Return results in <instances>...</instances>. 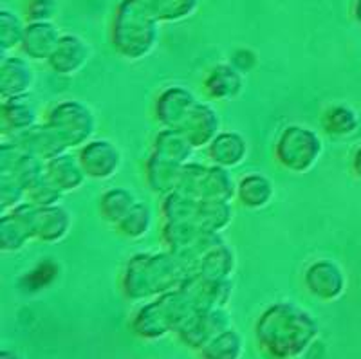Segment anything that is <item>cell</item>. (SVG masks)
<instances>
[{
    "mask_svg": "<svg viewBox=\"0 0 361 359\" xmlns=\"http://www.w3.org/2000/svg\"><path fill=\"white\" fill-rule=\"evenodd\" d=\"M63 197H66V193L60 192V190H58L53 183H49V181L45 179L44 176V179H40L35 184L33 188L27 190L25 202L37 206V208H49V206L62 205Z\"/></svg>",
    "mask_w": 361,
    "mask_h": 359,
    "instance_id": "d590c367",
    "label": "cell"
},
{
    "mask_svg": "<svg viewBox=\"0 0 361 359\" xmlns=\"http://www.w3.org/2000/svg\"><path fill=\"white\" fill-rule=\"evenodd\" d=\"M237 265L238 258L235 249L228 242H222L209 253H206L197 264L192 265V273L204 278V280L226 282V280H233L235 273H237Z\"/></svg>",
    "mask_w": 361,
    "mask_h": 359,
    "instance_id": "4316f807",
    "label": "cell"
},
{
    "mask_svg": "<svg viewBox=\"0 0 361 359\" xmlns=\"http://www.w3.org/2000/svg\"><path fill=\"white\" fill-rule=\"evenodd\" d=\"M204 152L208 163L235 170L246 163L247 155H250V143L243 132L222 128Z\"/></svg>",
    "mask_w": 361,
    "mask_h": 359,
    "instance_id": "44dd1931",
    "label": "cell"
},
{
    "mask_svg": "<svg viewBox=\"0 0 361 359\" xmlns=\"http://www.w3.org/2000/svg\"><path fill=\"white\" fill-rule=\"evenodd\" d=\"M276 186L262 171H246L237 179L235 200L250 212H262L275 200Z\"/></svg>",
    "mask_w": 361,
    "mask_h": 359,
    "instance_id": "603a6c76",
    "label": "cell"
},
{
    "mask_svg": "<svg viewBox=\"0 0 361 359\" xmlns=\"http://www.w3.org/2000/svg\"><path fill=\"white\" fill-rule=\"evenodd\" d=\"M62 35L63 33L54 22H27L24 42L20 47L22 54L31 61L47 63Z\"/></svg>",
    "mask_w": 361,
    "mask_h": 359,
    "instance_id": "d4e9b609",
    "label": "cell"
},
{
    "mask_svg": "<svg viewBox=\"0 0 361 359\" xmlns=\"http://www.w3.org/2000/svg\"><path fill=\"white\" fill-rule=\"evenodd\" d=\"M161 24L137 2L121 0L116 8L111 42L116 53L127 61H141L156 51Z\"/></svg>",
    "mask_w": 361,
    "mask_h": 359,
    "instance_id": "3957f363",
    "label": "cell"
},
{
    "mask_svg": "<svg viewBox=\"0 0 361 359\" xmlns=\"http://www.w3.org/2000/svg\"><path fill=\"white\" fill-rule=\"evenodd\" d=\"M0 359H22L17 351H9V348H2L0 351Z\"/></svg>",
    "mask_w": 361,
    "mask_h": 359,
    "instance_id": "f35d334b",
    "label": "cell"
},
{
    "mask_svg": "<svg viewBox=\"0 0 361 359\" xmlns=\"http://www.w3.org/2000/svg\"><path fill=\"white\" fill-rule=\"evenodd\" d=\"M180 287L188 293L193 309H195V312H199V310L230 307L231 298H233L235 282L233 280H226V282L204 280V278L197 276V274L190 273L186 282Z\"/></svg>",
    "mask_w": 361,
    "mask_h": 359,
    "instance_id": "e0dca14e",
    "label": "cell"
},
{
    "mask_svg": "<svg viewBox=\"0 0 361 359\" xmlns=\"http://www.w3.org/2000/svg\"><path fill=\"white\" fill-rule=\"evenodd\" d=\"M176 192L201 200L233 202L237 195V177L233 170L212 163L190 161L183 166Z\"/></svg>",
    "mask_w": 361,
    "mask_h": 359,
    "instance_id": "52a82bcc",
    "label": "cell"
},
{
    "mask_svg": "<svg viewBox=\"0 0 361 359\" xmlns=\"http://www.w3.org/2000/svg\"><path fill=\"white\" fill-rule=\"evenodd\" d=\"M37 85L33 61L24 54H0V102L31 96Z\"/></svg>",
    "mask_w": 361,
    "mask_h": 359,
    "instance_id": "4fadbf2b",
    "label": "cell"
},
{
    "mask_svg": "<svg viewBox=\"0 0 361 359\" xmlns=\"http://www.w3.org/2000/svg\"><path fill=\"white\" fill-rule=\"evenodd\" d=\"M152 152L157 155H163L166 159L176 161L179 164H186L193 161L195 148L190 143L179 128H163L156 132L152 139Z\"/></svg>",
    "mask_w": 361,
    "mask_h": 359,
    "instance_id": "f546056e",
    "label": "cell"
},
{
    "mask_svg": "<svg viewBox=\"0 0 361 359\" xmlns=\"http://www.w3.org/2000/svg\"><path fill=\"white\" fill-rule=\"evenodd\" d=\"M201 102L190 87L172 83L164 87L154 102V118L163 128H180Z\"/></svg>",
    "mask_w": 361,
    "mask_h": 359,
    "instance_id": "7c38bea8",
    "label": "cell"
},
{
    "mask_svg": "<svg viewBox=\"0 0 361 359\" xmlns=\"http://www.w3.org/2000/svg\"><path fill=\"white\" fill-rule=\"evenodd\" d=\"M192 267L169 249H148L125 262L119 291L130 303H143L170 293L186 282Z\"/></svg>",
    "mask_w": 361,
    "mask_h": 359,
    "instance_id": "7a4b0ae2",
    "label": "cell"
},
{
    "mask_svg": "<svg viewBox=\"0 0 361 359\" xmlns=\"http://www.w3.org/2000/svg\"><path fill=\"white\" fill-rule=\"evenodd\" d=\"M246 74L231 61H221L208 69L202 78V92L212 103L235 102L244 95Z\"/></svg>",
    "mask_w": 361,
    "mask_h": 359,
    "instance_id": "9a60e30c",
    "label": "cell"
},
{
    "mask_svg": "<svg viewBox=\"0 0 361 359\" xmlns=\"http://www.w3.org/2000/svg\"><path fill=\"white\" fill-rule=\"evenodd\" d=\"M320 127L329 138L345 139L360 130L361 118L349 103H331L322 111Z\"/></svg>",
    "mask_w": 361,
    "mask_h": 359,
    "instance_id": "83f0119b",
    "label": "cell"
},
{
    "mask_svg": "<svg viewBox=\"0 0 361 359\" xmlns=\"http://www.w3.org/2000/svg\"><path fill=\"white\" fill-rule=\"evenodd\" d=\"M235 219L233 202H219V200L199 199L195 217L192 224L212 233H224Z\"/></svg>",
    "mask_w": 361,
    "mask_h": 359,
    "instance_id": "4dcf8cb0",
    "label": "cell"
},
{
    "mask_svg": "<svg viewBox=\"0 0 361 359\" xmlns=\"http://www.w3.org/2000/svg\"><path fill=\"white\" fill-rule=\"evenodd\" d=\"M44 121L60 134L69 150H78L82 145L96 138L98 116L87 102L76 98L58 99L45 111Z\"/></svg>",
    "mask_w": 361,
    "mask_h": 359,
    "instance_id": "8992f818",
    "label": "cell"
},
{
    "mask_svg": "<svg viewBox=\"0 0 361 359\" xmlns=\"http://www.w3.org/2000/svg\"><path fill=\"white\" fill-rule=\"evenodd\" d=\"M161 238L164 248L192 267L206 253L226 242L222 233H212L188 222H163Z\"/></svg>",
    "mask_w": 361,
    "mask_h": 359,
    "instance_id": "ba28073f",
    "label": "cell"
},
{
    "mask_svg": "<svg viewBox=\"0 0 361 359\" xmlns=\"http://www.w3.org/2000/svg\"><path fill=\"white\" fill-rule=\"evenodd\" d=\"M45 179L53 183L66 195L82 190L89 181L74 150L45 161Z\"/></svg>",
    "mask_w": 361,
    "mask_h": 359,
    "instance_id": "cb8c5ba5",
    "label": "cell"
},
{
    "mask_svg": "<svg viewBox=\"0 0 361 359\" xmlns=\"http://www.w3.org/2000/svg\"><path fill=\"white\" fill-rule=\"evenodd\" d=\"M29 219L33 226L35 241L45 245H56L66 241L73 231L74 217L63 205L37 208L29 205Z\"/></svg>",
    "mask_w": 361,
    "mask_h": 359,
    "instance_id": "5bb4252c",
    "label": "cell"
},
{
    "mask_svg": "<svg viewBox=\"0 0 361 359\" xmlns=\"http://www.w3.org/2000/svg\"><path fill=\"white\" fill-rule=\"evenodd\" d=\"M350 170H353L354 176L361 181V145L354 150L353 159H350Z\"/></svg>",
    "mask_w": 361,
    "mask_h": 359,
    "instance_id": "74e56055",
    "label": "cell"
},
{
    "mask_svg": "<svg viewBox=\"0 0 361 359\" xmlns=\"http://www.w3.org/2000/svg\"><path fill=\"white\" fill-rule=\"evenodd\" d=\"M154 228V209L152 206L140 200L123 221L116 226V233L119 237L127 238L130 242H137L145 238Z\"/></svg>",
    "mask_w": 361,
    "mask_h": 359,
    "instance_id": "836d02e7",
    "label": "cell"
},
{
    "mask_svg": "<svg viewBox=\"0 0 361 359\" xmlns=\"http://www.w3.org/2000/svg\"><path fill=\"white\" fill-rule=\"evenodd\" d=\"M27 20L8 8L0 9V54L20 51Z\"/></svg>",
    "mask_w": 361,
    "mask_h": 359,
    "instance_id": "e575fe53",
    "label": "cell"
},
{
    "mask_svg": "<svg viewBox=\"0 0 361 359\" xmlns=\"http://www.w3.org/2000/svg\"><path fill=\"white\" fill-rule=\"evenodd\" d=\"M159 24H177L195 15L202 0H137Z\"/></svg>",
    "mask_w": 361,
    "mask_h": 359,
    "instance_id": "1f68e13d",
    "label": "cell"
},
{
    "mask_svg": "<svg viewBox=\"0 0 361 359\" xmlns=\"http://www.w3.org/2000/svg\"><path fill=\"white\" fill-rule=\"evenodd\" d=\"M35 241L33 226L29 219V202L17 206L11 212L0 213V251L17 255Z\"/></svg>",
    "mask_w": 361,
    "mask_h": 359,
    "instance_id": "ac0fdd59",
    "label": "cell"
},
{
    "mask_svg": "<svg viewBox=\"0 0 361 359\" xmlns=\"http://www.w3.org/2000/svg\"><path fill=\"white\" fill-rule=\"evenodd\" d=\"M197 354L201 359H243L246 354V341L244 336L231 327L215 336Z\"/></svg>",
    "mask_w": 361,
    "mask_h": 359,
    "instance_id": "d6a6232c",
    "label": "cell"
},
{
    "mask_svg": "<svg viewBox=\"0 0 361 359\" xmlns=\"http://www.w3.org/2000/svg\"><path fill=\"white\" fill-rule=\"evenodd\" d=\"M40 105L31 96L0 102V132L2 138H15L42 121Z\"/></svg>",
    "mask_w": 361,
    "mask_h": 359,
    "instance_id": "d6986e66",
    "label": "cell"
},
{
    "mask_svg": "<svg viewBox=\"0 0 361 359\" xmlns=\"http://www.w3.org/2000/svg\"><path fill=\"white\" fill-rule=\"evenodd\" d=\"M318 336V318L309 309L288 300L269 303L253 325L255 343L269 359L304 358Z\"/></svg>",
    "mask_w": 361,
    "mask_h": 359,
    "instance_id": "6da1fadb",
    "label": "cell"
},
{
    "mask_svg": "<svg viewBox=\"0 0 361 359\" xmlns=\"http://www.w3.org/2000/svg\"><path fill=\"white\" fill-rule=\"evenodd\" d=\"M354 18L361 24V0H357L356 6H354Z\"/></svg>",
    "mask_w": 361,
    "mask_h": 359,
    "instance_id": "ab89813d",
    "label": "cell"
},
{
    "mask_svg": "<svg viewBox=\"0 0 361 359\" xmlns=\"http://www.w3.org/2000/svg\"><path fill=\"white\" fill-rule=\"evenodd\" d=\"M302 282L309 296L324 303L338 302L349 289V276L343 265L329 257L309 262L302 273Z\"/></svg>",
    "mask_w": 361,
    "mask_h": 359,
    "instance_id": "9c48e42d",
    "label": "cell"
},
{
    "mask_svg": "<svg viewBox=\"0 0 361 359\" xmlns=\"http://www.w3.org/2000/svg\"><path fill=\"white\" fill-rule=\"evenodd\" d=\"M231 327H233V316H231L228 307H224V309L199 310V312H193L180 325L179 331L176 332V338L188 351L199 352L215 336L228 331Z\"/></svg>",
    "mask_w": 361,
    "mask_h": 359,
    "instance_id": "8fae6325",
    "label": "cell"
},
{
    "mask_svg": "<svg viewBox=\"0 0 361 359\" xmlns=\"http://www.w3.org/2000/svg\"><path fill=\"white\" fill-rule=\"evenodd\" d=\"M22 11L27 22H54L58 0H22Z\"/></svg>",
    "mask_w": 361,
    "mask_h": 359,
    "instance_id": "8d00e7d4",
    "label": "cell"
},
{
    "mask_svg": "<svg viewBox=\"0 0 361 359\" xmlns=\"http://www.w3.org/2000/svg\"><path fill=\"white\" fill-rule=\"evenodd\" d=\"M183 166L185 164H179L176 161L166 159L163 155L150 152L145 159V183H147L148 190L159 197L176 192L179 186Z\"/></svg>",
    "mask_w": 361,
    "mask_h": 359,
    "instance_id": "484cf974",
    "label": "cell"
},
{
    "mask_svg": "<svg viewBox=\"0 0 361 359\" xmlns=\"http://www.w3.org/2000/svg\"><path fill=\"white\" fill-rule=\"evenodd\" d=\"M140 200L141 199L135 195L134 190L127 188V186H111L99 195L98 213L105 224L116 228Z\"/></svg>",
    "mask_w": 361,
    "mask_h": 359,
    "instance_id": "f1b7e54d",
    "label": "cell"
},
{
    "mask_svg": "<svg viewBox=\"0 0 361 359\" xmlns=\"http://www.w3.org/2000/svg\"><path fill=\"white\" fill-rule=\"evenodd\" d=\"M195 312L188 293L183 287L170 293L148 300L137 305L130 316L132 334L143 341H161L170 336H176L180 325Z\"/></svg>",
    "mask_w": 361,
    "mask_h": 359,
    "instance_id": "277c9868",
    "label": "cell"
},
{
    "mask_svg": "<svg viewBox=\"0 0 361 359\" xmlns=\"http://www.w3.org/2000/svg\"><path fill=\"white\" fill-rule=\"evenodd\" d=\"M74 152L78 155L80 164L89 181H111L123 168V150L109 138L96 135Z\"/></svg>",
    "mask_w": 361,
    "mask_h": 359,
    "instance_id": "30bf717a",
    "label": "cell"
},
{
    "mask_svg": "<svg viewBox=\"0 0 361 359\" xmlns=\"http://www.w3.org/2000/svg\"><path fill=\"white\" fill-rule=\"evenodd\" d=\"M179 130L188 138L195 150H206L222 130V118L214 103L201 99Z\"/></svg>",
    "mask_w": 361,
    "mask_h": 359,
    "instance_id": "ffe728a7",
    "label": "cell"
},
{
    "mask_svg": "<svg viewBox=\"0 0 361 359\" xmlns=\"http://www.w3.org/2000/svg\"><path fill=\"white\" fill-rule=\"evenodd\" d=\"M92 58V45L76 33H63L56 49L47 60V66L54 74L63 78L76 76L87 67Z\"/></svg>",
    "mask_w": 361,
    "mask_h": 359,
    "instance_id": "2e32d148",
    "label": "cell"
},
{
    "mask_svg": "<svg viewBox=\"0 0 361 359\" xmlns=\"http://www.w3.org/2000/svg\"><path fill=\"white\" fill-rule=\"evenodd\" d=\"M9 139H13L22 150L31 155H37L42 161H49L56 155L71 152L67 145L63 143V139L60 138V134L44 119L38 125H35L33 128H29V130Z\"/></svg>",
    "mask_w": 361,
    "mask_h": 359,
    "instance_id": "7402d4cb",
    "label": "cell"
},
{
    "mask_svg": "<svg viewBox=\"0 0 361 359\" xmlns=\"http://www.w3.org/2000/svg\"><path fill=\"white\" fill-rule=\"evenodd\" d=\"M324 152L325 143L320 132L302 123L286 125L273 145V155L279 166L295 176L314 170Z\"/></svg>",
    "mask_w": 361,
    "mask_h": 359,
    "instance_id": "5b68a950",
    "label": "cell"
}]
</instances>
